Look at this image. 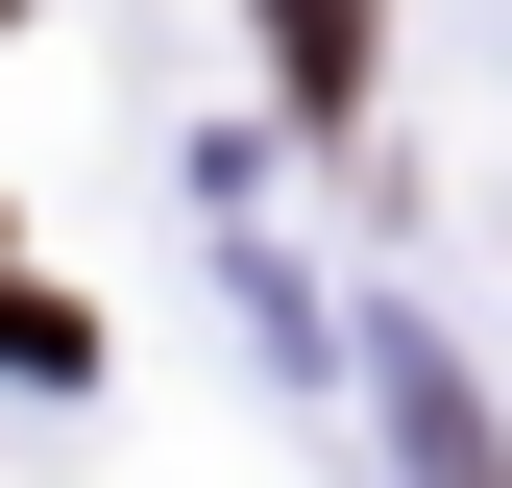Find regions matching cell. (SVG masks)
<instances>
[{
    "label": "cell",
    "instance_id": "6da1fadb",
    "mask_svg": "<svg viewBox=\"0 0 512 488\" xmlns=\"http://www.w3.org/2000/svg\"><path fill=\"white\" fill-rule=\"evenodd\" d=\"M244 25H269V74H293L317 122H342V98H366V0H244Z\"/></svg>",
    "mask_w": 512,
    "mask_h": 488
}]
</instances>
